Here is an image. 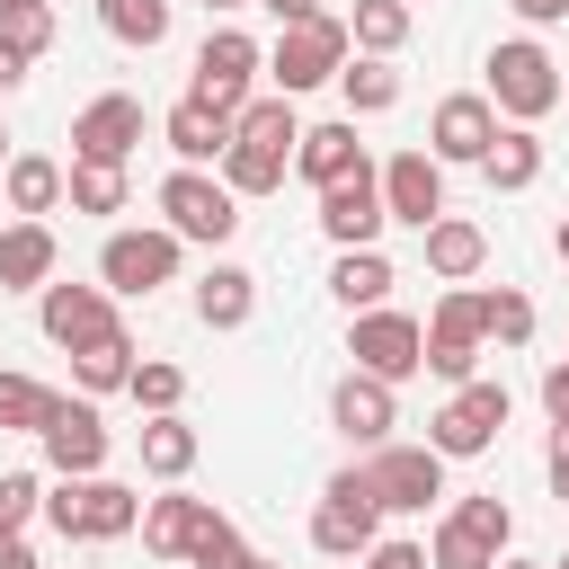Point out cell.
Returning <instances> with one entry per match:
<instances>
[{
    "mask_svg": "<svg viewBox=\"0 0 569 569\" xmlns=\"http://www.w3.org/2000/svg\"><path fill=\"white\" fill-rule=\"evenodd\" d=\"M507 418H516V400H507V382H489V373H471V382H453V391H445V409L427 418V445H436L445 462H471V453H489V445L507 436Z\"/></svg>",
    "mask_w": 569,
    "mask_h": 569,
    "instance_id": "cell-4",
    "label": "cell"
},
{
    "mask_svg": "<svg viewBox=\"0 0 569 569\" xmlns=\"http://www.w3.org/2000/svg\"><path fill=\"white\" fill-rule=\"evenodd\" d=\"M204 507H213V498H187V489H169V498H142V551H160V560H187V542H196Z\"/></svg>",
    "mask_w": 569,
    "mask_h": 569,
    "instance_id": "cell-27",
    "label": "cell"
},
{
    "mask_svg": "<svg viewBox=\"0 0 569 569\" xmlns=\"http://www.w3.org/2000/svg\"><path fill=\"white\" fill-rule=\"evenodd\" d=\"M480 338H498V347H525V338H533V293H516V284H489V293H480Z\"/></svg>",
    "mask_w": 569,
    "mask_h": 569,
    "instance_id": "cell-38",
    "label": "cell"
},
{
    "mask_svg": "<svg viewBox=\"0 0 569 569\" xmlns=\"http://www.w3.org/2000/svg\"><path fill=\"white\" fill-rule=\"evenodd\" d=\"M0 36H9L27 62H44V53H53V9H44V0H36V9H9V18H0Z\"/></svg>",
    "mask_w": 569,
    "mask_h": 569,
    "instance_id": "cell-42",
    "label": "cell"
},
{
    "mask_svg": "<svg viewBox=\"0 0 569 569\" xmlns=\"http://www.w3.org/2000/svg\"><path fill=\"white\" fill-rule=\"evenodd\" d=\"M462 542H480L489 560L498 551H516V516H507V498H453V516H445Z\"/></svg>",
    "mask_w": 569,
    "mask_h": 569,
    "instance_id": "cell-36",
    "label": "cell"
},
{
    "mask_svg": "<svg viewBox=\"0 0 569 569\" xmlns=\"http://www.w3.org/2000/svg\"><path fill=\"white\" fill-rule=\"evenodd\" d=\"M551 249H560V267H569V213H560V231H551Z\"/></svg>",
    "mask_w": 569,
    "mask_h": 569,
    "instance_id": "cell-52",
    "label": "cell"
},
{
    "mask_svg": "<svg viewBox=\"0 0 569 569\" xmlns=\"http://www.w3.org/2000/svg\"><path fill=\"white\" fill-rule=\"evenodd\" d=\"M347 356H356V373H373V382H409L418 373V356H427V320H409V311H391V302H373V311H347Z\"/></svg>",
    "mask_w": 569,
    "mask_h": 569,
    "instance_id": "cell-7",
    "label": "cell"
},
{
    "mask_svg": "<svg viewBox=\"0 0 569 569\" xmlns=\"http://www.w3.org/2000/svg\"><path fill=\"white\" fill-rule=\"evenodd\" d=\"M329 427H338L356 453H373V445H391V427H400V391L347 365V373H338V391H329Z\"/></svg>",
    "mask_w": 569,
    "mask_h": 569,
    "instance_id": "cell-16",
    "label": "cell"
},
{
    "mask_svg": "<svg viewBox=\"0 0 569 569\" xmlns=\"http://www.w3.org/2000/svg\"><path fill=\"white\" fill-rule=\"evenodd\" d=\"M258 71H267V44H258L249 27H213V36L196 44V89H187V98L240 116V107L258 98Z\"/></svg>",
    "mask_w": 569,
    "mask_h": 569,
    "instance_id": "cell-9",
    "label": "cell"
},
{
    "mask_svg": "<svg viewBox=\"0 0 569 569\" xmlns=\"http://www.w3.org/2000/svg\"><path fill=\"white\" fill-rule=\"evenodd\" d=\"M9 9H36V0H0V18H9Z\"/></svg>",
    "mask_w": 569,
    "mask_h": 569,
    "instance_id": "cell-54",
    "label": "cell"
},
{
    "mask_svg": "<svg viewBox=\"0 0 569 569\" xmlns=\"http://www.w3.org/2000/svg\"><path fill=\"white\" fill-rule=\"evenodd\" d=\"M551 569H569V551H560V560H551Z\"/></svg>",
    "mask_w": 569,
    "mask_h": 569,
    "instance_id": "cell-57",
    "label": "cell"
},
{
    "mask_svg": "<svg viewBox=\"0 0 569 569\" xmlns=\"http://www.w3.org/2000/svg\"><path fill=\"white\" fill-rule=\"evenodd\" d=\"M373 533H382V498H373L365 462L329 471V489H320V507H311V551H329V560H356Z\"/></svg>",
    "mask_w": 569,
    "mask_h": 569,
    "instance_id": "cell-8",
    "label": "cell"
},
{
    "mask_svg": "<svg viewBox=\"0 0 569 569\" xmlns=\"http://www.w3.org/2000/svg\"><path fill=\"white\" fill-rule=\"evenodd\" d=\"M356 53V36H347V18H302V27H276V44H267V80L284 89V98H302V89H320V80H338V62Z\"/></svg>",
    "mask_w": 569,
    "mask_h": 569,
    "instance_id": "cell-5",
    "label": "cell"
},
{
    "mask_svg": "<svg viewBox=\"0 0 569 569\" xmlns=\"http://www.w3.org/2000/svg\"><path fill=\"white\" fill-rule=\"evenodd\" d=\"M391 284H400V267H391L382 249H338V267H329V293H338L347 311H373V302H391Z\"/></svg>",
    "mask_w": 569,
    "mask_h": 569,
    "instance_id": "cell-28",
    "label": "cell"
},
{
    "mask_svg": "<svg viewBox=\"0 0 569 569\" xmlns=\"http://www.w3.org/2000/svg\"><path fill=\"white\" fill-rule=\"evenodd\" d=\"M542 471H551V498L569 507V427H551V453H542Z\"/></svg>",
    "mask_w": 569,
    "mask_h": 569,
    "instance_id": "cell-46",
    "label": "cell"
},
{
    "mask_svg": "<svg viewBox=\"0 0 569 569\" xmlns=\"http://www.w3.org/2000/svg\"><path fill=\"white\" fill-rule=\"evenodd\" d=\"M133 356H142V347H133V329L116 320V329H98L89 347H71V382H80L89 400H98V391H124V373H133Z\"/></svg>",
    "mask_w": 569,
    "mask_h": 569,
    "instance_id": "cell-26",
    "label": "cell"
},
{
    "mask_svg": "<svg viewBox=\"0 0 569 569\" xmlns=\"http://www.w3.org/2000/svg\"><path fill=\"white\" fill-rule=\"evenodd\" d=\"M124 391H133V409H142V418H160V409H178V400H187V373H178L169 356H133Z\"/></svg>",
    "mask_w": 569,
    "mask_h": 569,
    "instance_id": "cell-39",
    "label": "cell"
},
{
    "mask_svg": "<svg viewBox=\"0 0 569 569\" xmlns=\"http://www.w3.org/2000/svg\"><path fill=\"white\" fill-rule=\"evenodd\" d=\"M418 373H436L445 391L480 373V293H471V284H445V293H436V320H427V356H418Z\"/></svg>",
    "mask_w": 569,
    "mask_h": 569,
    "instance_id": "cell-10",
    "label": "cell"
},
{
    "mask_svg": "<svg viewBox=\"0 0 569 569\" xmlns=\"http://www.w3.org/2000/svg\"><path fill=\"white\" fill-rule=\"evenodd\" d=\"M44 462H53V480H80V471H107V453H116V436H107V418H98V400L80 391V400H62L53 418H44Z\"/></svg>",
    "mask_w": 569,
    "mask_h": 569,
    "instance_id": "cell-13",
    "label": "cell"
},
{
    "mask_svg": "<svg viewBox=\"0 0 569 569\" xmlns=\"http://www.w3.org/2000/svg\"><path fill=\"white\" fill-rule=\"evenodd\" d=\"M0 187H9V213H53L62 204V160H44V151H9V169H0Z\"/></svg>",
    "mask_w": 569,
    "mask_h": 569,
    "instance_id": "cell-31",
    "label": "cell"
},
{
    "mask_svg": "<svg viewBox=\"0 0 569 569\" xmlns=\"http://www.w3.org/2000/svg\"><path fill=\"white\" fill-rule=\"evenodd\" d=\"M507 124H542L551 107H560V62L533 44V36H507V44H489V89H480Z\"/></svg>",
    "mask_w": 569,
    "mask_h": 569,
    "instance_id": "cell-3",
    "label": "cell"
},
{
    "mask_svg": "<svg viewBox=\"0 0 569 569\" xmlns=\"http://www.w3.org/2000/svg\"><path fill=\"white\" fill-rule=\"evenodd\" d=\"M62 196H71V213H98V222H107V213H124L133 187H124L116 160H71V169H62Z\"/></svg>",
    "mask_w": 569,
    "mask_h": 569,
    "instance_id": "cell-32",
    "label": "cell"
},
{
    "mask_svg": "<svg viewBox=\"0 0 569 569\" xmlns=\"http://www.w3.org/2000/svg\"><path fill=\"white\" fill-rule=\"evenodd\" d=\"M27 71H36V62H27V53H18V44H9V36H0V98H9V89H18V80H27Z\"/></svg>",
    "mask_w": 569,
    "mask_h": 569,
    "instance_id": "cell-47",
    "label": "cell"
},
{
    "mask_svg": "<svg viewBox=\"0 0 569 569\" xmlns=\"http://www.w3.org/2000/svg\"><path fill=\"white\" fill-rule=\"evenodd\" d=\"M204 9H249V0H204Z\"/></svg>",
    "mask_w": 569,
    "mask_h": 569,
    "instance_id": "cell-56",
    "label": "cell"
},
{
    "mask_svg": "<svg viewBox=\"0 0 569 569\" xmlns=\"http://www.w3.org/2000/svg\"><path fill=\"white\" fill-rule=\"evenodd\" d=\"M418 249H427V267H436L445 284H471V276L489 267V231L462 222V213H436V222L418 231Z\"/></svg>",
    "mask_w": 569,
    "mask_h": 569,
    "instance_id": "cell-22",
    "label": "cell"
},
{
    "mask_svg": "<svg viewBox=\"0 0 569 569\" xmlns=\"http://www.w3.org/2000/svg\"><path fill=\"white\" fill-rule=\"evenodd\" d=\"M44 525L62 542H124L142 525V498L124 480H107V471H80V480H53L44 489Z\"/></svg>",
    "mask_w": 569,
    "mask_h": 569,
    "instance_id": "cell-1",
    "label": "cell"
},
{
    "mask_svg": "<svg viewBox=\"0 0 569 569\" xmlns=\"http://www.w3.org/2000/svg\"><path fill=\"white\" fill-rule=\"evenodd\" d=\"M0 169H9V124H0Z\"/></svg>",
    "mask_w": 569,
    "mask_h": 569,
    "instance_id": "cell-55",
    "label": "cell"
},
{
    "mask_svg": "<svg viewBox=\"0 0 569 569\" xmlns=\"http://www.w3.org/2000/svg\"><path fill=\"white\" fill-rule=\"evenodd\" d=\"M276 27H302V18H320V0H258Z\"/></svg>",
    "mask_w": 569,
    "mask_h": 569,
    "instance_id": "cell-49",
    "label": "cell"
},
{
    "mask_svg": "<svg viewBox=\"0 0 569 569\" xmlns=\"http://www.w3.org/2000/svg\"><path fill=\"white\" fill-rule=\"evenodd\" d=\"M365 480H373L382 516H427V498H445V453L436 445H373Z\"/></svg>",
    "mask_w": 569,
    "mask_h": 569,
    "instance_id": "cell-11",
    "label": "cell"
},
{
    "mask_svg": "<svg viewBox=\"0 0 569 569\" xmlns=\"http://www.w3.org/2000/svg\"><path fill=\"white\" fill-rule=\"evenodd\" d=\"M516 18H525V27H560V18H569V0H516Z\"/></svg>",
    "mask_w": 569,
    "mask_h": 569,
    "instance_id": "cell-48",
    "label": "cell"
},
{
    "mask_svg": "<svg viewBox=\"0 0 569 569\" xmlns=\"http://www.w3.org/2000/svg\"><path fill=\"white\" fill-rule=\"evenodd\" d=\"M542 418H551V427H569V356H560V365H542Z\"/></svg>",
    "mask_w": 569,
    "mask_h": 569,
    "instance_id": "cell-45",
    "label": "cell"
},
{
    "mask_svg": "<svg viewBox=\"0 0 569 569\" xmlns=\"http://www.w3.org/2000/svg\"><path fill=\"white\" fill-rule=\"evenodd\" d=\"M0 569H36V551H27V533H0Z\"/></svg>",
    "mask_w": 569,
    "mask_h": 569,
    "instance_id": "cell-50",
    "label": "cell"
},
{
    "mask_svg": "<svg viewBox=\"0 0 569 569\" xmlns=\"http://www.w3.org/2000/svg\"><path fill=\"white\" fill-rule=\"evenodd\" d=\"M480 178H489L498 196H525V187L542 178V133H533V124H498V142L480 151Z\"/></svg>",
    "mask_w": 569,
    "mask_h": 569,
    "instance_id": "cell-25",
    "label": "cell"
},
{
    "mask_svg": "<svg viewBox=\"0 0 569 569\" xmlns=\"http://www.w3.org/2000/svg\"><path fill=\"white\" fill-rule=\"evenodd\" d=\"M231 133H240V142H276V151H293V142H302V116H293L284 89H258V98L231 116Z\"/></svg>",
    "mask_w": 569,
    "mask_h": 569,
    "instance_id": "cell-34",
    "label": "cell"
},
{
    "mask_svg": "<svg viewBox=\"0 0 569 569\" xmlns=\"http://www.w3.org/2000/svg\"><path fill=\"white\" fill-rule=\"evenodd\" d=\"M356 560H365V569H427V542H382V533H373Z\"/></svg>",
    "mask_w": 569,
    "mask_h": 569,
    "instance_id": "cell-44",
    "label": "cell"
},
{
    "mask_svg": "<svg viewBox=\"0 0 569 569\" xmlns=\"http://www.w3.org/2000/svg\"><path fill=\"white\" fill-rule=\"evenodd\" d=\"M498 142V107L480 98V89H453V98H436V116H427V151L445 160V169H480V151Z\"/></svg>",
    "mask_w": 569,
    "mask_h": 569,
    "instance_id": "cell-15",
    "label": "cell"
},
{
    "mask_svg": "<svg viewBox=\"0 0 569 569\" xmlns=\"http://www.w3.org/2000/svg\"><path fill=\"white\" fill-rule=\"evenodd\" d=\"M338 98H347V116H382V107H400V71H391V53H347V62H338Z\"/></svg>",
    "mask_w": 569,
    "mask_h": 569,
    "instance_id": "cell-30",
    "label": "cell"
},
{
    "mask_svg": "<svg viewBox=\"0 0 569 569\" xmlns=\"http://www.w3.org/2000/svg\"><path fill=\"white\" fill-rule=\"evenodd\" d=\"M44 516V480L36 471H0V533H27Z\"/></svg>",
    "mask_w": 569,
    "mask_h": 569,
    "instance_id": "cell-41",
    "label": "cell"
},
{
    "mask_svg": "<svg viewBox=\"0 0 569 569\" xmlns=\"http://www.w3.org/2000/svg\"><path fill=\"white\" fill-rule=\"evenodd\" d=\"M284 169H293V151H276V142H222V160H213V178L231 187V196H276L284 187Z\"/></svg>",
    "mask_w": 569,
    "mask_h": 569,
    "instance_id": "cell-24",
    "label": "cell"
},
{
    "mask_svg": "<svg viewBox=\"0 0 569 569\" xmlns=\"http://www.w3.org/2000/svg\"><path fill=\"white\" fill-rule=\"evenodd\" d=\"M240 569H284V560H267V551H249V560H240Z\"/></svg>",
    "mask_w": 569,
    "mask_h": 569,
    "instance_id": "cell-53",
    "label": "cell"
},
{
    "mask_svg": "<svg viewBox=\"0 0 569 569\" xmlns=\"http://www.w3.org/2000/svg\"><path fill=\"white\" fill-rule=\"evenodd\" d=\"M196 453H204V436H196L178 409L142 418V471H151V480H187V471H196Z\"/></svg>",
    "mask_w": 569,
    "mask_h": 569,
    "instance_id": "cell-29",
    "label": "cell"
},
{
    "mask_svg": "<svg viewBox=\"0 0 569 569\" xmlns=\"http://www.w3.org/2000/svg\"><path fill=\"white\" fill-rule=\"evenodd\" d=\"M36 329L53 347H89L98 329H116V293L107 284H44L36 293Z\"/></svg>",
    "mask_w": 569,
    "mask_h": 569,
    "instance_id": "cell-18",
    "label": "cell"
},
{
    "mask_svg": "<svg viewBox=\"0 0 569 569\" xmlns=\"http://www.w3.org/2000/svg\"><path fill=\"white\" fill-rule=\"evenodd\" d=\"M53 267H62L53 222H36V213L0 222V293H44V284H53Z\"/></svg>",
    "mask_w": 569,
    "mask_h": 569,
    "instance_id": "cell-19",
    "label": "cell"
},
{
    "mask_svg": "<svg viewBox=\"0 0 569 569\" xmlns=\"http://www.w3.org/2000/svg\"><path fill=\"white\" fill-rule=\"evenodd\" d=\"M178 258H187V240H178L169 222H124V231H107V249H98V284H107L116 302H142V293L178 284Z\"/></svg>",
    "mask_w": 569,
    "mask_h": 569,
    "instance_id": "cell-2",
    "label": "cell"
},
{
    "mask_svg": "<svg viewBox=\"0 0 569 569\" xmlns=\"http://www.w3.org/2000/svg\"><path fill=\"white\" fill-rule=\"evenodd\" d=\"M196 320H204V329H249V320H258V276L231 267V258H213V267L196 276Z\"/></svg>",
    "mask_w": 569,
    "mask_h": 569,
    "instance_id": "cell-23",
    "label": "cell"
},
{
    "mask_svg": "<svg viewBox=\"0 0 569 569\" xmlns=\"http://www.w3.org/2000/svg\"><path fill=\"white\" fill-rule=\"evenodd\" d=\"M498 569H551V560H516V551H498Z\"/></svg>",
    "mask_w": 569,
    "mask_h": 569,
    "instance_id": "cell-51",
    "label": "cell"
},
{
    "mask_svg": "<svg viewBox=\"0 0 569 569\" xmlns=\"http://www.w3.org/2000/svg\"><path fill=\"white\" fill-rule=\"evenodd\" d=\"M560 98H569V80H560Z\"/></svg>",
    "mask_w": 569,
    "mask_h": 569,
    "instance_id": "cell-58",
    "label": "cell"
},
{
    "mask_svg": "<svg viewBox=\"0 0 569 569\" xmlns=\"http://www.w3.org/2000/svg\"><path fill=\"white\" fill-rule=\"evenodd\" d=\"M240 560H249L240 525H231L222 507H204V525H196V542H187V569H240Z\"/></svg>",
    "mask_w": 569,
    "mask_h": 569,
    "instance_id": "cell-40",
    "label": "cell"
},
{
    "mask_svg": "<svg viewBox=\"0 0 569 569\" xmlns=\"http://www.w3.org/2000/svg\"><path fill=\"white\" fill-rule=\"evenodd\" d=\"M142 124H151L142 98H133V89H107V98H89V107L71 116V160H116V169H124L133 142H142Z\"/></svg>",
    "mask_w": 569,
    "mask_h": 569,
    "instance_id": "cell-14",
    "label": "cell"
},
{
    "mask_svg": "<svg viewBox=\"0 0 569 569\" xmlns=\"http://www.w3.org/2000/svg\"><path fill=\"white\" fill-rule=\"evenodd\" d=\"M427 569H498V560H489L480 542H462L453 525H436V533H427Z\"/></svg>",
    "mask_w": 569,
    "mask_h": 569,
    "instance_id": "cell-43",
    "label": "cell"
},
{
    "mask_svg": "<svg viewBox=\"0 0 569 569\" xmlns=\"http://www.w3.org/2000/svg\"><path fill=\"white\" fill-rule=\"evenodd\" d=\"M373 151L356 142V116H338V124H302V142H293V178L302 187H329V178H347V169H365Z\"/></svg>",
    "mask_w": 569,
    "mask_h": 569,
    "instance_id": "cell-20",
    "label": "cell"
},
{
    "mask_svg": "<svg viewBox=\"0 0 569 569\" xmlns=\"http://www.w3.org/2000/svg\"><path fill=\"white\" fill-rule=\"evenodd\" d=\"M320 231H329V249H373L382 240V178H373V160L365 169H347V178H329L320 187V213H311Z\"/></svg>",
    "mask_w": 569,
    "mask_h": 569,
    "instance_id": "cell-12",
    "label": "cell"
},
{
    "mask_svg": "<svg viewBox=\"0 0 569 569\" xmlns=\"http://www.w3.org/2000/svg\"><path fill=\"white\" fill-rule=\"evenodd\" d=\"M373 178H382V213H391V222L427 231V222L445 213V160H436V151H391Z\"/></svg>",
    "mask_w": 569,
    "mask_h": 569,
    "instance_id": "cell-17",
    "label": "cell"
},
{
    "mask_svg": "<svg viewBox=\"0 0 569 569\" xmlns=\"http://www.w3.org/2000/svg\"><path fill=\"white\" fill-rule=\"evenodd\" d=\"M53 409H62V391H44L36 373H0V427L9 436H44Z\"/></svg>",
    "mask_w": 569,
    "mask_h": 569,
    "instance_id": "cell-37",
    "label": "cell"
},
{
    "mask_svg": "<svg viewBox=\"0 0 569 569\" xmlns=\"http://www.w3.org/2000/svg\"><path fill=\"white\" fill-rule=\"evenodd\" d=\"M160 142H169L187 169H213V160H222V142H231V116H222V107H204V98H178V107L160 116Z\"/></svg>",
    "mask_w": 569,
    "mask_h": 569,
    "instance_id": "cell-21",
    "label": "cell"
},
{
    "mask_svg": "<svg viewBox=\"0 0 569 569\" xmlns=\"http://www.w3.org/2000/svg\"><path fill=\"white\" fill-rule=\"evenodd\" d=\"M409 27H418V9H409V0H356V9H347L356 53H400V44H409Z\"/></svg>",
    "mask_w": 569,
    "mask_h": 569,
    "instance_id": "cell-33",
    "label": "cell"
},
{
    "mask_svg": "<svg viewBox=\"0 0 569 569\" xmlns=\"http://www.w3.org/2000/svg\"><path fill=\"white\" fill-rule=\"evenodd\" d=\"M98 27H107L116 44L151 53V44H169V0H98Z\"/></svg>",
    "mask_w": 569,
    "mask_h": 569,
    "instance_id": "cell-35",
    "label": "cell"
},
{
    "mask_svg": "<svg viewBox=\"0 0 569 569\" xmlns=\"http://www.w3.org/2000/svg\"><path fill=\"white\" fill-rule=\"evenodd\" d=\"M160 222H169L178 240H204V249H222V240L240 231V196H231L213 169H187V160H178V169L160 178Z\"/></svg>",
    "mask_w": 569,
    "mask_h": 569,
    "instance_id": "cell-6",
    "label": "cell"
}]
</instances>
